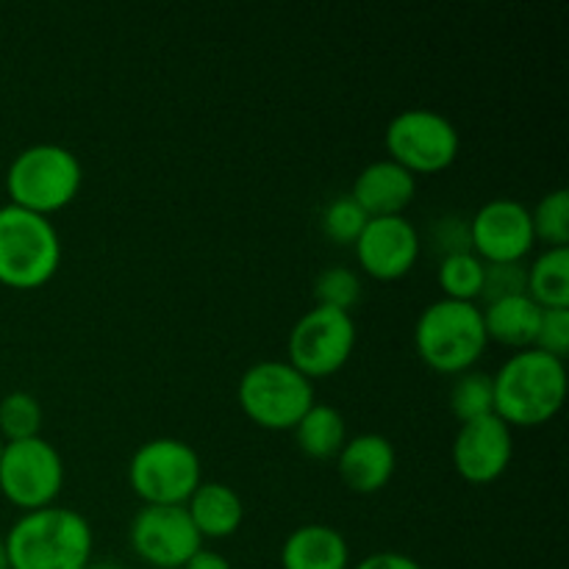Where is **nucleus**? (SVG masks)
I'll return each instance as SVG.
<instances>
[{
    "label": "nucleus",
    "instance_id": "obj_1",
    "mask_svg": "<svg viewBox=\"0 0 569 569\" xmlns=\"http://www.w3.org/2000/svg\"><path fill=\"white\" fill-rule=\"evenodd\" d=\"M9 569H83L92 561V526L67 506L22 511L3 539Z\"/></svg>",
    "mask_w": 569,
    "mask_h": 569
},
{
    "label": "nucleus",
    "instance_id": "obj_2",
    "mask_svg": "<svg viewBox=\"0 0 569 569\" xmlns=\"http://www.w3.org/2000/svg\"><path fill=\"white\" fill-rule=\"evenodd\" d=\"M495 415L506 426L537 428L553 420L567 398V365L539 348H522L500 365Z\"/></svg>",
    "mask_w": 569,
    "mask_h": 569
},
{
    "label": "nucleus",
    "instance_id": "obj_3",
    "mask_svg": "<svg viewBox=\"0 0 569 569\" xmlns=\"http://www.w3.org/2000/svg\"><path fill=\"white\" fill-rule=\"evenodd\" d=\"M487 345V328L478 303L439 298L417 315L415 348L433 370L450 376L472 370Z\"/></svg>",
    "mask_w": 569,
    "mask_h": 569
},
{
    "label": "nucleus",
    "instance_id": "obj_4",
    "mask_svg": "<svg viewBox=\"0 0 569 569\" xmlns=\"http://www.w3.org/2000/svg\"><path fill=\"white\" fill-rule=\"evenodd\" d=\"M81 181V159L59 142L28 144L11 159L6 170L9 203L44 217L76 200Z\"/></svg>",
    "mask_w": 569,
    "mask_h": 569
},
{
    "label": "nucleus",
    "instance_id": "obj_5",
    "mask_svg": "<svg viewBox=\"0 0 569 569\" xmlns=\"http://www.w3.org/2000/svg\"><path fill=\"white\" fill-rule=\"evenodd\" d=\"M61 264V237L50 217L22 206H0V283L37 289Z\"/></svg>",
    "mask_w": 569,
    "mask_h": 569
},
{
    "label": "nucleus",
    "instance_id": "obj_6",
    "mask_svg": "<svg viewBox=\"0 0 569 569\" xmlns=\"http://www.w3.org/2000/svg\"><path fill=\"white\" fill-rule=\"evenodd\" d=\"M237 400L244 415L270 431H292L315 406V381L281 359H261L242 372Z\"/></svg>",
    "mask_w": 569,
    "mask_h": 569
},
{
    "label": "nucleus",
    "instance_id": "obj_7",
    "mask_svg": "<svg viewBox=\"0 0 569 569\" xmlns=\"http://www.w3.org/2000/svg\"><path fill=\"white\" fill-rule=\"evenodd\" d=\"M200 481L198 450L176 437L148 439L128 461V483L144 506H183Z\"/></svg>",
    "mask_w": 569,
    "mask_h": 569
},
{
    "label": "nucleus",
    "instance_id": "obj_8",
    "mask_svg": "<svg viewBox=\"0 0 569 569\" xmlns=\"http://www.w3.org/2000/svg\"><path fill=\"white\" fill-rule=\"evenodd\" d=\"M389 159L406 170L439 172L459 156L461 137L448 114L437 109H403L389 120L383 133Z\"/></svg>",
    "mask_w": 569,
    "mask_h": 569
},
{
    "label": "nucleus",
    "instance_id": "obj_9",
    "mask_svg": "<svg viewBox=\"0 0 569 569\" xmlns=\"http://www.w3.org/2000/svg\"><path fill=\"white\" fill-rule=\"evenodd\" d=\"M356 322L350 311L315 303L289 331V365L306 378L333 376L348 365L356 348Z\"/></svg>",
    "mask_w": 569,
    "mask_h": 569
},
{
    "label": "nucleus",
    "instance_id": "obj_10",
    "mask_svg": "<svg viewBox=\"0 0 569 569\" xmlns=\"http://www.w3.org/2000/svg\"><path fill=\"white\" fill-rule=\"evenodd\" d=\"M64 487V459L44 437L6 442L0 456V492L17 509L53 506Z\"/></svg>",
    "mask_w": 569,
    "mask_h": 569
},
{
    "label": "nucleus",
    "instance_id": "obj_11",
    "mask_svg": "<svg viewBox=\"0 0 569 569\" xmlns=\"http://www.w3.org/2000/svg\"><path fill=\"white\" fill-rule=\"evenodd\" d=\"M128 539L133 553L156 569H181L203 548L187 506H142L133 515Z\"/></svg>",
    "mask_w": 569,
    "mask_h": 569
},
{
    "label": "nucleus",
    "instance_id": "obj_12",
    "mask_svg": "<svg viewBox=\"0 0 569 569\" xmlns=\"http://www.w3.org/2000/svg\"><path fill=\"white\" fill-rule=\"evenodd\" d=\"M472 253L481 261H522L537 244L531 209L517 198H492L470 217Z\"/></svg>",
    "mask_w": 569,
    "mask_h": 569
},
{
    "label": "nucleus",
    "instance_id": "obj_13",
    "mask_svg": "<svg viewBox=\"0 0 569 569\" xmlns=\"http://www.w3.org/2000/svg\"><path fill=\"white\" fill-rule=\"evenodd\" d=\"M453 467L465 481H498L515 456V433L498 415L461 422L453 439Z\"/></svg>",
    "mask_w": 569,
    "mask_h": 569
},
{
    "label": "nucleus",
    "instance_id": "obj_14",
    "mask_svg": "<svg viewBox=\"0 0 569 569\" xmlns=\"http://www.w3.org/2000/svg\"><path fill=\"white\" fill-rule=\"evenodd\" d=\"M361 270L381 281H395L415 267L420 256V233L403 214L370 217L353 242Z\"/></svg>",
    "mask_w": 569,
    "mask_h": 569
},
{
    "label": "nucleus",
    "instance_id": "obj_15",
    "mask_svg": "<svg viewBox=\"0 0 569 569\" xmlns=\"http://www.w3.org/2000/svg\"><path fill=\"white\" fill-rule=\"evenodd\" d=\"M415 194L417 176L389 156L361 167L350 189V198L367 211V217L403 214Z\"/></svg>",
    "mask_w": 569,
    "mask_h": 569
},
{
    "label": "nucleus",
    "instance_id": "obj_16",
    "mask_svg": "<svg viewBox=\"0 0 569 569\" xmlns=\"http://www.w3.org/2000/svg\"><path fill=\"white\" fill-rule=\"evenodd\" d=\"M398 467L395 445L383 433H356L337 456V470L345 487L359 495H372L387 487Z\"/></svg>",
    "mask_w": 569,
    "mask_h": 569
},
{
    "label": "nucleus",
    "instance_id": "obj_17",
    "mask_svg": "<svg viewBox=\"0 0 569 569\" xmlns=\"http://www.w3.org/2000/svg\"><path fill=\"white\" fill-rule=\"evenodd\" d=\"M283 569H348L350 545L339 528L306 522L289 531L281 545Z\"/></svg>",
    "mask_w": 569,
    "mask_h": 569
},
{
    "label": "nucleus",
    "instance_id": "obj_18",
    "mask_svg": "<svg viewBox=\"0 0 569 569\" xmlns=\"http://www.w3.org/2000/svg\"><path fill=\"white\" fill-rule=\"evenodd\" d=\"M183 506L203 539L231 537L244 520L242 498L237 495V489L222 481H200V487Z\"/></svg>",
    "mask_w": 569,
    "mask_h": 569
},
{
    "label": "nucleus",
    "instance_id": "obj_19",
    "mask_svg": "<svg viewBox=\"0 0 569 569\" xmlns=\"http://www.w3.org/2000/svg\"><path fill=\"white\" fill-rule=\"evenodd\" d=\"M481 315L489 342L509 345L517 350L533 348L539 320H542V306L528 298V292L483 303Z\"/></svg>",
    "mask_w": 569,
    "mask_h": 569
},
{
    "label": "nucleus",
    "instance_id": "obj_20",
    "mask_svg": "<svg viewBox=\"0 0 569 569\" xmlns=\"http://www.w3.org/2000/svg\"><path fill=\"white\" fill-rule=\"evenodd\" d=\"M298 448L311 459H333L348 442V420L331 403H317L292 428Z\"/></svg>",
    "mask_w": 569,
    "mask_h": 569
},
{
    "label": "nucleus",
    "instance_id": "obj_21",
    "mask_svg": "<svg viewBox=\"0 0 569 569\" xmlns=\"http://www.w3.org/2000/svg\"><path fill=\"white\" fill-rule=\"evenodd\" d=\"M526 292L542 309H569V248H545L528 264Z\"/></svg>",
    "mask_w": 569,
    "mask_h": 569
},
{
    "label": "nucleus",
    "instance_id": "obj_22",
    "mask_svg": "<svg viewBox=\"0 0 569 569\" xmlns=\"http://www.w3.org/2000/svg\"><path fill=\"white\" fill-rule=\"evenodd\" d=\"M450 411L459 422L495 415V381L483 370H465L450 383Z\"/></svg>",
    "mask_w": 569,
    "mask_h": 569
},
{
    "label": "nucleus",
    "instance_id": "obj_23",
    "mask_svg": "<svg viewBox=\"0 0 569 569\" xmlns=\"http://www.w3.org/2000/svg\"><path fill=\"white\" fill-rule=\"evenodd\" d=\"M437 278L445 292L442 298L476 303L481 298L483 261L472 250H459V253L442 256V261L437 267Z\"/></svg>",
    "mask_w": 569,
    "mask_h": 569
},
{
    "label": "nucleus",
    "instance_id": "obj_24",
    "mask_svg": "<svg viewBox=\"0 0 569 569\" xmlns=\"http://www.w3.org/2000/svg\"><path fill=\"white\" fill-rule=\"evenodd\" d=\"M39 428H42V406L31 392L14 389L0 398V437L6 442L39 437Z\"/></svg>",
    "mask_w": 569,
    "mask_h": 569
},
{
    "label": "nucleus",
    "instance_id": "obj_25",
    "mask_svg": "<svg viewBox=\"0 0 569 569\" xmlns=\"http://www.w3.org/2000/svg\"><path fill=\"white\" fill-rule=\"evenodd\" d=\"M533 237L548 248H569V192L565 187L553 189L531 209Z\"/></svg>",
    "mask_w": 569,
    "mask_h": 569
},
{
    "label": "nucleus",
    "instance_id": "obj_26",
    "mask_svg": "<svg viewBox=\"0 0 569 569\" xmlns=\"http://www.w3.org/2000/svg\"><path fill=\"white\" fill-rule=\"evenodd\" d=\"M315 298L320 306L350 311L361 298V278L353 267L333 264L317 272L315 278Z\"/></svg>",
    "mask_w": 569,
    "mask_h": 569
},
{
    "label": "nucleus",
    "instance_id": "obj_27",
    "mask_svg": "<svg viewBox=\"0 0 569 569\" xmlns=\"http://www.w3.org/2000/svg\"><path fill=\"white\" fill-rule=\"evenodd\" d=\"M367 211L356 203L353 198L348 194H337L333 200H328V206L322 209L320 226L322 233H326L331 242L337 244H353L359 239L361 228L367 226Z\"/></svg>",
    "mask_w": 569,
    "mask_h": 569
},
{
    "label": "nucleus",
    "instance_id": "obj_28",
    "mask_svg": "<svg viewBox=\"0 0 569 569\" xmlns=\"http://www.w3.org/2000/svg\"><path fill=\"white\" fill-rule=\"evenodd\" d=\"M528 283V264L522 261H483V283H481V300L492 303V300L511 298V295H526Z\"/></svg>",
    "mask_w": 569,
    "mask_h": 569
},
{
    "label": "nucleus",
    "instance_id": "obj_29",
    "mask_svg": "<svg viewBox=\"0 0 569 569\" xmlns=\"http://www.w3.org/2000/svg\"><path fill=\"white\" fill-rule=\"evenodd\" d=\"M533 348L565 361L569 356V309H542Z\"/></svg>",
    "mask_w": 569,
    "mask_h": 569
},
{
    "label": "nucleus",
    "instance_id": "obj_30",
    "mask_svg": "<svg viewBox=\"0 0 569 569\" xmlns=\"http://www.w3.org/2000/svg\"><path fill=\"white\" fill-rule=\"evenodd\" d=\"M433 239L442 248V256L459 253V250H472L470 244V220H461V217H450L442 220L433 231Z\"/></svg>",
    "mask_w": 569,
    "mask_h": 569
},
{
    "label": "nucleus",
    "instance_id": "obj_31",
    "mask_svg": "<svg viewBox=\"0 0 569 569\" xmlns=\"http://www.w3.org/2000/svg\"><path fill=\"white\" fill-rule=\"evenodd\" d=\"M353 569H422V565L398 550H378V553L361 559Z\"/></svg>",
    "mask_w": 569,
    "mask_h": 569
},
{
    "label": "nucleus",
    "instance_id": "obj_32",
    "mask_svg": "<svg viewBox=\"0 0 569 569\" xmlns=\"http://www.w3.org/2000/svg\"><path fill=\"white\" fill-rule=\"evenodd\" d=\"M181 569H233V567L231 561H228L222 553H217V550L200 548Z\"/></svg>",
    "mask_w": 569,
    "mask_h": 569
},
{
    "label": "nucleus",
    "instance_id": "obj_33",
    "mask_svg": "<svg viewBox=\"0 0 569 569\" xmlns=\"http://www.w3.org/2000/svg\"><path fill=\"white\" fill-rule=\"evenodd\" d=\"M83 569H126V567L117 565V561H89Z\"/></svg>",
    "mask_w": 569,
    "mask_h": 569
},
{
    "label": "nucleus",
    "instance_id": "obj_34",
    "mask_svg": "<svg viewBox=\"0 0 569 569\" xmlns=\"http://www.w3.org/2000/svg\"><path fill=\"white\" fill-rule=\"evenodd\" d=\"M0 569H9V559H6V548H3V539H0Z\"/></svg>",
    "mask_w": 569,
    "mask_h": 569
},
{
    "label": "nucleus",
    "instance_id": "obj_35",
    "mask_svg": "<svg viewBox=\"0 0 569 569\" xmlns=\"http://www.w3.org/2000/svg\"><path fill=\"white\" fill-rule=\"evenodd\" d=\"M3 448H6V439L0 437V456H3Z\"/></svg>",
    "mask_w": 569,
    "mask_h": 569
}]
</instances>
